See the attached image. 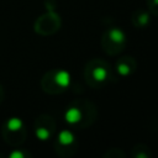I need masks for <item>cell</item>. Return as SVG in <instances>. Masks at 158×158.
I'll return each mask as SVG.
<instances>
[{
  "label": "cell",
  "mask_w": 158,
  "mask_h": 158,
  "mask_svg": "<svg viewBox=\"0 0 158 158\" xmlns=\"http://www.w3.org/2000/svg\"><path fill=\"white\" fill-rule=\"evenodd\" d=\"M131 22L136 28H144L151 23V12L144 9H137L131 15Z\"/></svg>",
  "instance_id": "cell-8"
},
{
  "label": "cell",
  "mask_w": 158,
  "mask_h": 158,
  "mask_svg": "<svg viewBox=\"0 0 158 158\" xmlns=\"http://www.w3.org/2000/svg\"><path fill=\"white\" fill-rule=\"evenodd\" d=\"M127 44V36L120 27H110L101 36V47L109 56H117Z\"/></svg>",
  "instance_id": "cell-3"
},
{
  "label": "cell",
  "mask_w": 158,
  "mask_h": 158,
  "mask_svg": "<svg viewBox=\"0 0 158 158\" xmlns=\"http://www.w3.org/2000/svg\"><path fill=\"white\" fill-rule=\"evenodd\" d=\"M147 9L151 15L158 17V0H147Z\"/></svg>",
  "instance_id": "cell-13"
},
{
  "label": "cell",
  "mask_w": 158,
  "mask_h": 158,
  "mask_svg": "<svg viewBox=\"0 0 158 158\" xmlns=\"http://www.w3.org/2000/svg\"><path fill=\"white\" fill-rule=\"evenodd\" d=\"M131 157L132 158H151L152 152L148 146H146L143 143H138L132 148Z\"/></svg>",
  "instance_id": "cell-10"
},
{
  "label": "cell",
  "mask_w": 158,
  "mask_h": 158,
  "mask_svg": "<svg viewBox=\"0 0 158 158\" xmlns=\"http://www.w3.org/2000/svg\"><path fill=\"white\" fill-rule=\"evenodd\" d=\"M110 72V64L105 59L94 58L86 63L84 69V78L91 88L99 89L109 80Z\"/></svg>",
  "instance_id": "cell-2"
},
{
  "label": "cell",
  "mask_w": 158,
  "mask_h": 158,
  "mask_svg": "<svg viewBox=\"0 0 158 158\" xmlns=\"http://www.w3.org/2000/svg\"><path fill=\"white\" fill-rule=\"evenodd\" d=\"M6 126H7V128H9L10 131H19V130L22 128L23 123H22V121H21L20 118H17V117H12V118H10V120L7 121Z\"/></svg>",
  "instance_id": "cell-11"
},
{
  "label": "cell",
  "mask_w": 158,
  "mask_h": 158,
  "mask_svg": "<svg viewBox=\"0 0 158 158\" xmlns=\"http://www.w3.org/2000/svg\"><path fill=\"white\" fill-rule=\"evenodd\" d=\"M38 21H42V22L46 23V26H42L41 28L37 30L38 32L44 33V35L56 32L59 28V26H60V19H59V16H57L53 12H49V14L42 16L41 20H38Z\"/></svg>",
  "instance_id": "cell-7"
},
{
  "label": "cell",
  "mask_w": 158,
  "mask_h": 158,
  "mask_svg": "<svg viewBox=\"0 0 158 158\" xmlns=\"http://www.w3.org/2000/svg\"><path fill=\"white\" fill-rule=\"evenodd\" d=\"M58 154L63 157H70L74 154V152L78 148V142L75 139V136L69 130H63L59 132L57 137V144H56Z\"/></svg>",
  "instance_id": "cell-5"
},
{
  "label": "cell",
  "mask_w": 158,
  "mask_h": 158,
  "mask_svg": "<svg viewBox=\"0 0 158 158\" xmlns=\"http://www.w3.org/2000/svg\"><path fill=\"white\" fill-rule=\"evenodd\" d=\"M98 117V107L89 100H74L67 109L64 118L67 123L77 128H86L91 126Z\"/></svg>",
  "instance_id": "cell-1"
},
{
  "label": "cell",
  "mask_w": 158,
  "mask_h": 158,
  "mask_svg": "<svg viewBox=\"0 0 158 158\" xmlns=\"http://www.w3.org/2000/svg\"><path fill=\"white\" fill-rule=\"evenodd\" d=\"M70 84V74L64 69H56L47 73L43 78V89L51 94H58L67 90Z\"/></svg>",
  "instance_id": "cell-4"
},
{
  "label": "cell",
  "mask_w": 158,
  "mask_h": 158,
  "mask_svg": "<svg viewBox=\"0 0 158 158\" xmlns=\"http://www.w3.org/2000/svg\"><path fill=\"white\" fill-rule=\"evenodd\" d=\"M43 118H44V125H38L36 127V136L40 139L46 141L52 136L54 131V122L49 116H44Z\"/></svg>",
  "instance_id": "cell-9"
},
{
  "label": "cell",
  "mask_w": 158,
  "mask_h": 158,
  "mask_svg": "<svg viewBox=\"0 0 158 158\" xmlns=\"http://www.w3.org/2000/svg\"><path fill=\"white\" fill-rule=\"evenodd\" d=\"M115 69L116 73L125 78V77H130L131 74H133L137 69V62L133 57L131 56H126V57H121L120 59H117L116 64H115Z\"/></svg>",
  "instance_id": "cell-6"
},
{
  "label": "cell",
  "mask_w": 158,
  "mask_h": 158,
  "mask_svg": "<svg viewBox=\"0 0 158 158\" xmlns=\"http://www.w3.org/2000/svg\"><path fill=\"white\" fill-rule=\"evenodd\" d=\"M104 157L105 158H123L125 153L118 148H111L104 154Z\"/></svg>",
  "instance_id": "cell-12"
}]
</instances>
